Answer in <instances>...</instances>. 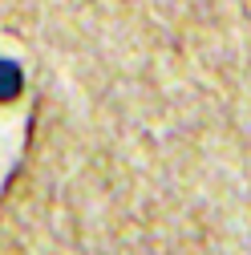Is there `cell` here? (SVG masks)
I'll return each mask as SVG.
<instances>
[{"label": "cell", "instance_id": "6da1fadb", "mask_svg": "<svg viewBox=\"0 0 251 255\" xmlns=\"http://www.w3.org/2000/svg\"><path fill=\"white\" fill-rule=\"evenodd\" d=\"M20 85H24L20 69L12 65V61H0V102H8V98H16V93H20Z\"/></svg>", "mask_w": 251, "mask_h": 255}]
</instances>
